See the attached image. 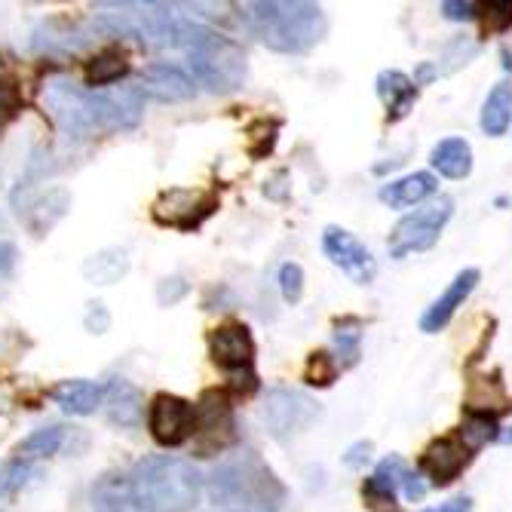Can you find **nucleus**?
Masks as SVG:
<instances>
[{"label":"nucleus","mask_w":512,"mask_h":512,"mask_svg":"<svg viewBox=\"0 0 512 512\" xmlns=\"http://www.w3.org/2000/svg\"><path fill=\"white\" fill-rule=\"evenodd\" d=\"M43 105L71 142L117 129H135L145 114V96L138 86L80 89L65 77H56L43 86Z\"/></svg>","instance_id":"nucleus-1"},{"label":"nucleus","mask_w":512,"mask_h":512,"mask_svg":"<svg viewBox=\"0 0 512 512\" xmlns=\"http://www.w3.org/2000/svg\"><path fill=\"white\" fill-rule=\"evenodd\" d=\"M129 479L142 512H191L203 491V476L194 460L175 454L138 460Z\"/></svg>","instance_id":"nucleus-2"},{"label":"nucleus","mask_w":512,"mask_h":512,"mask_svg":"<svg viewBox=\"0 0 512 512\" xmlns=\"http://www.w3.org/2000/svg\"><path fill=\"white\" fill-rule=\"evenodd\" d=\"M209 500L246 512H276L286 503V485L258 454L230 457L209 476Z\"/></svg>","instance_id":"nucleus-3"},{"label":"nucleus","mask_w":512,"mask_h":512,"mask_svg":"<svg viewBox=\"0 0 512 512\" xmlns=\"http://www.w3.org/2000/svg\"><path fill=\"white\" fill-rule=\"evenodd\" d=\"M249 28L273 53H307L325 34V13L307 0H258L249 4Z\"/></svg>","instance_id":"nucleus-4"},{"label":"nucleus","mask_w":512,"mask_h":512,"mask_svg":"<svg viewBox=\"0 0 512 512\" xmlns=\"http://www.w3.org/2000/svg\"><path fill=\"white\" fill-rule=\"evenodd\" d=\"M178 50L188 56L194 77L212 92H234L246 80V53L230 37L212 31L194 16L181 25Z\"/></svg>","instance_id":"nucleus-5"},{"label":"nucleus","mask_w":512,"mask_h":512,"mask_svg":"<svg viewBox=\"0 0 512 512\" xmlns=\"http://www.w3.org/2000/svg\"><path fill=\"white\" fill-rule=\"evenodd\" d=\"M209 356L212 362L227 375V387L237 396H249L258 390V375H255V338L249 325L230 319L221 322L209 332Z\"/></svg>","instance_id":"nucleus-6"},{"label":"nucleus","mask_w":512,"mask_h":512,"mask_svg":"<svg viewBox=\"0 0 512 512\" xmlns=\"http://www.w3.org/2000/svg\"><path fill=\"white\" fill-rule=\"evenodd\" d=\"M454 215V200L451 197H436L430 203H424L421 209H414L411 215H405L387 240V249L393 258H408L414 252H427L439 243L445 224Z\"/></svg>","instance_id":"nucleus-7"},{"label":"nucleus","mask_w":512,"mask_h":512,"mask_svg":"<svg viewBox=\"0 0 512 512\" xmlns=\"http://www.w3.org/2000/svg\"><path fill=\"white\" fill-rule=\"evenodd\" d=\"M234 442H237V421L227 390H206L197 402V427H194L197 457H215Z\"/></svg>","instance_id":"nucleus-8"},{"label":"nucleus","mask_w":512,"mask_h":512,"mask_svg":"<svg viewBox=\"0 0 512 512\" xmlns=\"http://www.w3.org/2000/svg\"><path fill=\"white\" fill-rule=\"evenodd\" d=\"M218 209V194L206 191V188H166L160 191V197L154 200V221L172 230H181V234H194V230L215 215Z\"/></svg>","instance_id":"nucleus-9"},{"label":"nucleus","mask_w":512,"mask_h":512,"mask_svg":"<svg viewBox=\"0 0 512 512\" xmlns=\"http://www.w3.org/2000/svg\"><path fill=\"white\" fill-rule=\"evenodd\" d=\"M197 427V405L175 393H157L148 405V430L157 445L178 448L194 439Z\"/></svg>","instance_id":"nucleus-10"},{"label":"nucleus","mask_w":512,"mask_h":512,"mask_svg":"<svg viewBox=\"0 0 512 512\" xmlns=\"http://www.w3.org/2000/svg\"><path fill=\"white\" fill-rule=\"evenodd\" d=\"M13 209L28 227V234L46 237L68 215L71 194L65 188H31V184H22V188L13 191Z\"/></svg>","instance_id":"nucleus-11"},{"label":"nucleus","mask_w":512,"mask_h":512,"mask_svg":"<svg viewBox=\"0 0 512 512\" xmlns=\"http://www.w3.org/2000/svg\"><path fill=\"white\" fill-rule=\"evenodd\" d=\"M316 417H319V405L301 390L273 387L264 396V424L273 439H289L307 430Z\"/></svg>","instance_id":"nucleus-12"},{"label":"nucleus","mask_w":512,"mask_h":512,"mask_svg":"<svg viewBox=\"0 0 512 512\" xmlns=\"http://www.w3.org/2000/svg\"><path fill=\"white\" fill-rule=\"evenodd\" d=\"M322 252L329 258L335 267H341L356 286H371L378 276V261L371 255L350 230L338 227V224H329L322 230Z\"/></svg>","instance_id":"nucleus-13"},{"label":"nucleus","mask_w":512,"mask_h":512,"mask_svg":"<svg viewBox=\"0 0 512 512\" xmlns=\"http://www.w3.org/2000/svg\"><path fill=\"white\" fill-rule=\"evenodd\" d=\"M473 451L463 445L457 436H442L436 442L427 445V451L421 454V473L430 479L433 488H448L454 479H460V473L470 467Z\"/></svg>","instance_id":"nucleus-14"},{"label":"nucleus","mask_w":512,"mask_h":512,"mask_svg":"<svg viewBox=\"0 0 512 512\" xmlns=\"http://www.w3.org/2000/svg\"><path fill=\"white\" fill-rule=\"evenodd\" d=\"M479 279H482V273H479L476 267L460 270V273L451 279V283H448V289L424 310V316H421V332H427V335L442 332L445 325L454 319L457 307H463V301H467V298L473 295V289L479 286Z\"/></svg>","instance_id":"nucleus-15"},{"label":"nucleus","mask_w":512,"mask_h":512,"mask_svg":"<svg viewBox=\"0 0 512 512\" xmlns=\"http://www.w3.org/2000/svg\"><path fill=\"white\" fill-rule=\"evenodd\" d=\"M142 96H151L157 102H188L197 96V83L194 77L178 68V65H169V62H157V65H148L142 71Z\"/></svg>","instance_id":"nucleus-16"},{"label":"nucleus","mask_w":512,"mask_h":512,"mask_svg":"<svg viewBox=\"0 0 512 512\" xmlns=\"http://www.w3.org/2000/svg\"><path fill=\"white\" fill-rule=\"evenodd\" d=\"M436 191H439V181H436L433 172H411L405 178H396V181L384 184L378 197L390 209H411V206L427 203Z\"/></svg>","instance_id":"nucleus-17"},{"label":"nucleus","mask_w":512,"mask_h":512,"mask_svg":"<svg viewBox=\"0 0 512 512\" xmlns=\"http://www.w3.org/2000/svg\"><path fill=\"white\" fill-rule=\"evenodd\" d=\"M375 86H378V96H381V102L387 108V120L390 123H399L402 117H408V111L417 102V92H421V89L414 86V80L408 74H402L396 68L381 71Z\"/></svg>","instance_id":"nucleus-18"},{"label":"nucleus","mask_w":512,"mask_h":512,"mask_svg":"<svg viewBox=\"0 0 512 512\" xmlns=\"http://www.w3.org/2000/svg\"><path fill=\"white\" fill-rule=\"evenodd\" d=\"M105 408H108L111 424L138 427L142 424V414H145V396L129 381H111L105 387Z\"/></svg>","instance_id":"nucleus-19"},{"label":"nucleus","mask_w":512,"mask_h":512,"mask_svg":"<svg viewBox=\"0 0 512 512\" xmlns=\"http://www.w3.org/2000/svg\"><path fill=\"white\" fill-rule=\"evenodd\" d=\"M430 163L445 178H467L473 172V148L467 138H442V142L430 151Z\"/></svg>","instance_id":"nucleus-20"},{"label":"nucleus","mask_w":512,"mask_h":512,"mask_svg":"<svg viewBox=\"0 0 512 512\" xmlns=\"http://www.w3.org/2000/svg\"><path fill=\"white\" fill-rule=\"evenodd\" d=\"M92 503L99 512H142L132 491V479L120 473H105L92 488Z\"/></svg>","instance_id":"nucleus-21"},{"label":"nucleus","mask_w":512,"mask_h":512,"mask_svg":"<svg viewBox=\"0 0 512 512\" xmlns=\"http://www.w3.org/2000/svg\"><path fill=\"white\" fill-rule=\"evenodd\" d=\"M53 399L62 405V411L83 417V414H92L99 405H105V387L83 381V378H74V381H62L53 390Z\"/></svg>","instance_id":"nucleus-22"},{"label":"nucleus","mask_w":512,"mask_h":512,"mask_svg":"<svg viewBox=\"0 0 512 512\" xmlns=\"http://www.w3.org/2000/svg\"><path fill=\"white\" fill-rule=\"evenodd\" d=\"M509 123H512V83L500 80V83L491 86L488 99H485V105H482L479 126H482L485 135L500 138V135H506Z\"/></svg>","instance_id":"nucleus-23"},{"label":"nucleus","mask_w":512,"mask_h":512,"mask_svg":"<svg viewBox=\"0 0 512 512\" xmlns=\"http://www.w3.org/2000/svg\"><path fill=\"white\" fill-rule=\"evenodd\" d=\"M126 74H129V59H126L123 50H114V46H111V50L96 53L83 68V80H86L89 89H102V86L120 83Z\"/></svg>","instance_id":"nucleus-24"},{"label":"nucleus","mask_w":512,"mask_h":512,"mask_svg":"<svg viewBox=\"0 0 512 512\" xmlns=\"http://www.w3.org/2000/svg\"><path fill=\"white\" fill-rule=\"evenodd\" d=\"M126 270H129V255L123 249H117V246L96 252L83 264V276L89 279V283H96V286L120 283V279L126 276Z\"/></svg>","instance_id":"nucleus-25"},{"label":"nucleus","mask_w":512,"mask_h":512,"mask_svg":"<svg viewBox=\"0 0 512 512\" xmlns=\"http://www.w3.org/2000/svg\"><path fill=\"white\" fill-rule=\"evenodd\" d=\"M457 439H460L463 445H467L470 451H479V448H485L488 442H497V439H500L497 417L488 414V411H470V408H467V417H463Z\"/></svg>","instance_id":"nucleus-26"},{"label":"nucleus","mask_w":512,"mask_h":512,"mask_svg":"<svg viewBox=\"0 0 512 512\" xmlns=\"http://www.w3.org/2000/svg\"><path fill=\"white\" fill-rule=\"evenodd\" d=\"M62 439H65L62 427H40L28 439L19 442L16 454H19V460H28V463L37 460V457H50V454H56L62 448Z\"/></svg>","instance_id":"nucleus-27"},{"label":"nucleus","mask_w":512,"mask_h":512,"mask_svg":"<svg viewBox=\"0 0 512 512\" xmlns=\"http://www.w3.org/2000/svg\"><path fill=\"white\" fill-rule=\"evenodd\" d=\"M359 344H362V322L359 319L335 322V353H338L341 368H353L359 362Z\"/></svg>","instance_id":"nucleus-28"},{"label":"nucleus","mask_w":512,"mask_h":512,"mask_svg":"<svg viewBox=\"0 0 512 512\" xmlns=\"http://www.w3.org/2000/svg\"><path fill=\"white\" fill-rule=\"evenodd\" d=\"M362 503L371 512H402L399 491L390 488L387 482H381L378 476H371V479L362 482Z\"/></svg>","instance_id":"nucleus-29"},{"label":"nucleus","mask_w":512,"mask_h":512,"mask_svg":"<svg viewBox=\"0 0 512 512\" xmlns=\"http://www.w3.org/2000/svg\"><path fill=\"white\" fill-rule=\"evenodd\" d=\"M341 375V365H338V356L325 353V350H316L310 353L307 359V368H304V381L310 387H332Z\"/></svg>","instance_id":"nucleus-30"},{"label":"nucleus","mask_w":512,"mask_h":512,"mask_svg":"<svg viewBox=\"0 0 512 512\" xmlns=\"http://www.w3.org/2000/svg\"><path fill=\"white\" fill-rule=\"evenodd\" d=\"M482 34H506L512 28V0H497V4H482L479 16Z\"/></svg>","instance_id":"nucleus-31"},{"label":"nucleus","mask_w":512,"mask_h":512,"mask_svg":"<svg viewBox=\"0 0 512 512\" xmlns=\"http://www.w3.org/2000/svg\"><path fill=\"white\" fill-rule=\"evenodd\" d=\"M276 132H279V120H255L249 129V154L255 160H264L273 145H276Z\"/></svg>","instance_id":"nucleus-32"},{"label":"nucleus","mask_w":512,"mask_h":512,"mask_svg":"<svg viewBox=\"0 0 512 512\" xmlns=\"http://www.w3.org/2000/svg\"><path fill=\"white\" fill-rule=\"evenodd\" d=\"M37 470L31 467L28 460H10V463H4V467H0V497H10V494H16L31 476H34Z\"/></svg>","instance_id":"nucleus-33"},{"label":"nucleus","mask_w":512,"mask_h":512,"mask_svg":"<svg viewBox=\"0 0 512 512\" xmlns=\"http://www.w3.org/2000/svg\"><path fill=\"white\" fill-rule=\"evenodd\" d=\"M279 292H283L286 304H298L304 298V270L301 264H283L279 267Z\"/></svg>","instance_id":"nucleus-34"},{"label":"nucleus","mask_w":512,"mask_h":512,"mask_svg":"<svg viewBox=\"0 0 512 512\" xmlns=\"http://www.w3.org/2000/svg\"><path fill=\"white\" fill-rule=\"evenodd\" d=\"M22 108V96H19V86L10 77H0V126L10 123Z\"/></svg>","instance_id":"nucleus-35"},{"label":"nucleus","mask_w":512,"mask_h":512,"mask_svg":"<svg viewBox=\"0 0 512 512\" xmlns=\"http://www.w3.org/2000/svg\"><path fill=\"white\" fill-rule=\"evenodd\" d=\"M442 13L451 22H470V19L479 16V4H470V0H445Z\"/></svg>","instance_id":"nucleus-36"},{"label":"nucleus","mask_w":512,"mask_h":512,"mask_svg":"<svg viewBox=\"0 0 512 512\" xmlns=\"http://www.w3.org/2000/svg\"><path fill=\"white\" fill-rule=\"evenodd\" d=\"M184 295H188V283H184L181 276L163 279V283H160V289H157V301H160L163 307L175 304V301H178V298H184Z\"/></svg>","instance_id":"nucleus-37"},{"label":"nucleus","mask_w":512,"mask_h":512,"mask_svg":"<svg viewBox=\"0 0 512 512\" xmlns=\"http://www.w3.org/2000/svg\"><path fill=\"white\" fill-rule=\"evenodd\" d=\"M399 494H402L405 500L417 503V500H424V494H427V485L421 482V476H417L414 470H405V476H402V485H399Z\"/></svg>","instance_id":"nucleus-38"},{"label":"nucleus","mask_w":512,"mask_h":512,"mask_svg":"<svg viewBox=\"0 0 512 512\" xmlns=\"http://www.w3.org/2000/svg\"><path fill=\"white\" fill-rule=\"evenodd\" d=\"M111 325V316L105 310V304H89V313H86V329L92 335H102L105 329Z\"/></svg>","instance_id":"nucleus-39"},{"label":"nucleus","mask_w":512,"mask_h":512,"mask_svg":"<svg viewBox=\"0 0 512 512\" xmlns=\"http://www.w3.org/2000/svg\"><path fill=\"white\" fill-rule=\"evenodd\" d=\"M368 457H371V442H356L344 454V463H347V467H353V470H359V467H365V463H368Z\"/></svg>","instance_id":"nucleus-40"},{"label":"nucleus","mask_w":512,"mask_h":512,"mask_svg":"<svg viewBox=\"0 0 512 512\" xmlns=\"http://www.w3.org/2000/svg\"><path fill=\"white\" fill-rule=\"evenodd\" d=\"M427 512H473V500H470V497H454V500H448L445 506L427 509Z\"/></svg>","instance_id":"nucleus-41"},{"label":"nucleus","mask_w":512,"mask_h":512,"mask_svg":"<svg viewBox=\"0 0 512 512\" xmlns=\"http://www.w3.org/2000/svg\"><path fill=\"white\" fill-rule=\"evenodd\" d=\"M500 59H503V68H506V71H512V46H509V43L500 50Z\"/></svg>","instance_id":"nucleus-42"}]
</instances>
